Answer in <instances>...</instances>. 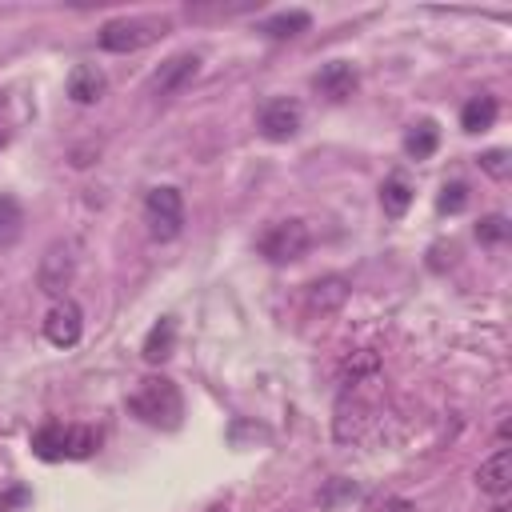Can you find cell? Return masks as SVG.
I'll return each mask as SVG.
<instances>
[{
    "mask_svg": "<svg viewBox=\"0 0 512 512\" xmlns=\"http://www.w3.org/2000/svg\"><path fill=\"white\" fill-rule=\"evenodd\" d=\"M128 412L140 416L152 428H176L184 416V396L168 376H148L140 388L128 396Z\"/></svg>",
    "mask_w": 512,
    "mask_h": 512,
    "instance_id": "6da1fadb",
    "label": "cell"
},
{
    "mask_svg": "<svg viewBox=\"0 0 512 512\" xmlns=\"http://www.w3.org/2000/svg\"><path fill=\"white\" fill-rule=\"evenodd\" d=\"M168 32L164 20H148V16H120V20H108L96 36V44L104 52H136L152 40H160Z\"/></svg>",
    "mask_w": 512,
    "mask_h": 512,
    "instance_id": "7a4b0ae2",
    "label": "cell"
},
{
    "mask_svg": "<svg viewBox=\"0 0 512 512\" xmlns=\"http://www.w3.org/2000/svg\"><path fill=\"white\" fill-rule=\"evenodd\" d=\"M144 224L152 232V240H176L180 224H184V200L176 188H152L144 196Z\"/></svg>",
    "mask_w": 512,
    "mask_h": 512,
    "instance_id": "3957f363",
    "label": "cell"
},
{
    "mask_svg": "<svg viewBox=\"0 0 512 512\" xmlns=\"http://www.w3.org/2000/svg\"><path fill=\"white\" fill-rule=\"evenodd\" d=\"M260 256H268L272 264H292V260H300L304 252H308V228H304V220H280V224H272L264 236H260Z\"/></svg>",
    "mask_w": 512,
    "mask_h": 512,
    "instance_id": "277c9868",
    "label": "cell"
},
{
    "mask_svg": "<svg viewBox=\"0 0 512 512\" xmlns=\"http://www.w3.org/2000/svg\"><path fill=\"white\" fill-rule=\"evenodd\" d=\"M72 276H76L72 244H68V240H56V244L44 252V260H40V288H44L48 296H64V288L72 284Z\"/></svg>",
    "mask_w": 512,
    "mask_h": 512,
    "instance_id": "5b68a950",
    "label": "cell"
},
{
    "mask_svg": "<svg viewBox=\"0 0 512 512\" xmlns=\"http://www.w3.org/2000/svg\"><path fill=\"white\" fill-rule=\"evenodd\" d=\"M80 332H84V316H80V304L76 300H56L52 308H48V316H44V336L56 344V348H72L76 340H80Z\"/></svg>",
    "mask_w": 512,
    "mask_h": 512,
    "instance_id": "8992f818",
    "label": "cell"
},
{
    "mask_svg": "<svg viewBox=\"0 0 512 512\" xmlns=\"http://www.w3.org/2000/svg\"><path fill=\"white\" fill-rule=\"evenodd\" d=\"M196 68H200V60L192 56V52H180V56H172V60H164L156 72H152V80H148V92L156 96V100H168V96H176L192 76H196Z\"/></svg>",
    "mask_w": 512,
    "mask_h": 512,
    "instance_id": "52a82bcc",
    "label": "cell"
},
{
    "mask_svg": "<svg viewBox=\"0 0 512 512\" xmlns=\"http://www.w3.org/2000/svg\"><path fill=\"white\" fill-rule=\"evenodd\" d=\"M260 132H264L268 140H288V136H296V132H300V104L288 100V96L268 100V104L260 108Z\"/></svg>",
    "mask_w": 512,
    "mask_h": 512,
    "instance_id": "ba28073f",
    "label": "cell"
},
{
    "mask_svg": "<svg viewBox=\"0 0 512 512\" xmlns=\"http://www.w3.org/2000/svg\"><path fill=\"white\" fill-rule=\"evenodd\" d=\"M476 484H480V492H488V496H504V492L512 488V452H508V448H496V452L480 464Z\"/></svg>",
    "mask_w": 512,
    "mask_h": 512,
    "instance_id": "9c48e42d",
    "label": "cell"
},
{
    "mask_svg": "<svg viewBox=\"0 0 512 512\" xmlns=\"http://www.w3.org/2000/svg\"><path fill=\"white\" fill-rule=\"evenodd\" d=\"M316 88H320L328 100H344V96H352V88H356V68L344 64V60H332V64H324V68L316 72Z\"/></svg>",
    "mask_w": 512,
    "mask_h": 512,
    "instance_id": "30bf717a",
    "label": "cell"
},
{
    "mask_svg": "<svg viewBox=\"0 0 512 512\" xmlns=\"http://www.w3.org/2000/svg\"><path fill=\"white\" fill-rule=\"evenodd\" d=\"M104 88H108V80H104V72L92 68V64H80V68H72V76H68V96H72L76 104H96V100L104 96Z\"/></svg>",
    "mask_w": 512,
    "mask_h": 512,
    "instance_id": "8fae6325",
    "label": "cell"
},
{
    "mask_svg": "<svg viewBox=\"0 0 512 512\" xmlns=\"http://www.w3.org/2000/svg\"><path fill=\"white\" fill-rule=\"evenodd\" d=\"M364 428H368V404L364 400H340V408H336V440H356V436H364Z\"/></svg>",
    "mask_w": 512,
    "mask_h": 512,
    "instance_id": "7c38bea8",
    "label": "cell"
},
{
    "mask_svg": "<svg viewBox=\"0 0 512 512\" xmlns=\"http://www.w3.org/2000/svg\"><path fill=\"white\" fill-rule=\"evenodd\" d=\"M64 440H68V424H60V420H48V424H40L36 432H32V452L40 456V460H64Z\"/></svg>",
    "mask_w": 512,
    "mask_h": 512,
    "instance_id": "4fadbf2b",
    "label": "cell"
},
{
    "mask_svg": "<svg viewBox=\"0 0 512 512\" xmlns=\"http://www.w3.org/2000/svg\"><path fill=\"white\" fill-rule=\"evenodd\" d=\"M172 348H176V320L164 316V320L152 324V332L144 336V360H148V364H160V360L172 356Z\"/></svg>",
    "mask_w": 512,
    "mask_h": 512,
    "instance_id": "5bb4252c",
    "label": "cell"
},
{
    "mask_svg": "<svg viewBox=\"0 0 512 512\" xmlns=\"http://www.w3.org/2000/svg\"><path fill=\"white\" fill-rule=\"evenodd\" d=\"M496 112H500L496 96H472V100L460 108V124H464V132H484V128L496 124Z\"/></svg>",
    "mask_w": 512,
    "mask_h": 512,
    "instance_id": "9a60e30c",
    "label": "cell"
},
{
    "mask_svg": "<svg viewBox=\"0 0 512 512\" xmlns=\"http://www.w3.org/2000/svg\"><path fill=\"white\" fill-rule=\"evenodd\" d=\"M344 300H348V284H344L340 276L316 280L312 292H308V308H312V312H336Z\"/></svg>",
    "mask_w": 512,
    "mask_h": 512,
    "instance_id": "2e32d148",
    "label": "cell"
},
{
    "mask_svg": "<svg viewBox=\"0 0 512 512\" xmlns=\"http://www.w3.org/2000/svg\"><path fill=\"white\" fill-rule=\"evenodd\" d=\"M380 204H384L388 216H404L408 204H412V184H408L400 172H392V176L380 184Z\"/></svg>",
    "mask_w": 512,
    "mask_h": 512,
    "instance_id": "e0dca14e",
    "label": "cell"
},
{
    "mask_svg": "<svg viewBox=\"0 0 512 512\" xmlns=\"http://www.w3.org/2000/svg\"><path fill=\"white\" fill-rule=\"evenodd\" d=\"M308 24H312V16L296 8V12H280V16L264 20V24H260V32H264V36H272V40H288V36H300Z\"/></svg>",
    "mask_w": 512,
    "mask_h": 512,
    "instance_id": "ac0fdd59",
    "label": "cell"
},
{
    "mask_svg": "<svg viewBox=\"0 0 512 512\" xmlns=\"http://www.w3.org/2000/svg\"><path fill=\"white\" fill-rule=\"evenodd\" d=\"M24 232V208L16 196H0V248L16 244Z\"/></svg>",
    "mask_w": 512,
    "mask_h": 512,
    "instance_id": "d6986e66",
    "label": "cell"
},
{
    "mask_svg": "<svg viewBox=\"0 0 512 512\" xmlns=\"http://www.w3.org/2000/svg\"><path fill=\"white\" fill-rule=\"evenodd\" d=\"M436 144H440V132H436V124H432V120L416 124V128L404 136V152H408L412 160H428V156L436 152Z\"/></svg>",
    "mask_w": 512,
    "mask_h": 512,
    "instance_id": "ffe728a7",
    "label": "cell"
},
{
    "mask_svg": "<svg viewBox=\"0 0 512 512\" xmlns=\"http://www.w3.org/2000/svg\"><path fill=\"white\" fill-rule=\"evenodd\" d=\"M96 444H100L96 428H88V424H68L64 460H84V456H92V452H96Z\"/></svg>",
    "mask_w": 512,
    "mask_h": 512,
    "instance_id": "44dd1931",
    "label": "cell"
},
{
    "mask_svg": "<svg viewBox=\"0 0 512 512\" xmlns=\"http://www.w3.org/2000/svg\"><path fill=\"white\" fill-rule=\"evenodd\" d=\"M380 368V360L372 352H352L344 364H340V384H360L364 376H372Z\"/></svg>",
    "mask_w": 512,
    "mask_h": 512,
    "instance_id": "7402d4cb",
    "label": "cell"
},
{
    "mask_svg": "<svg viewBox=\"0 0 512 512\" xmlns=\"http://www.w3.org/2000/svg\"><path fill=\"white\" fill-rule=\"evenodd\" d=\"M476 240H480V244H500V240H508V220H504V216H484V220L476 224Z\"/></svg>",
    "mask_w": 512,
    "mask_h": 512,
    "instance_id": "603a6c76",
    "label": "cell"
},
{
    "mask_svg": "<svg viewBox=\"0 0 512 512\" xmlns=\"http://www.w3.org/2000/svg\"><path fill=\"white\" fill-rule=\"evenodd\" d=\"M468 204V188L464 184H448L444 196H440V212H460Z\"/></svg>",
    "mask_w": 512,
    "mask_h": 512,
    "instance_id": "cb8c5ba5",
    "label": "cell"
},
{
    "mask_svg": "<svg viewBox=\"0 0 512 512\" xmlns=\"http://www.w3.org/2000/svg\"><path fill=\"white\" fill-rule=\"evenodd\" d=\"M480 168L492 172V176H508V152H504V148L484 152V156H480Z\"/></svg>",
    "mask_w": 512,
    "mask_h": 512,
    "instance_id": "d4e9b609",
    "label": "cell"
},
{
    "mask_svg": "<svg viewBox=\"0 0 512 512\" xmlns=\"http://www.w3.org/2000/svg\"><path fill=\"white\" fill-rule=\"evenodd\" d=\"M8 140V100L0 96V144Z\"/></svg>",
    "mask_w": 512,
    "mask_h": 512,
    "instance_id": "484cf974",
    "label": "cell"
},
{
    "mask_svg": "<svg viewBox=\"0 0 512 512\" xmlns=\"http://www.w3.org/2000/svg\"><path fill=\"white\" fill-rule=\"evenodd\" d=\"M488 512H508V508H504V504H496V508H488Z\"/></svg>",
    "mask_w": 512,
    "mask_h": 512,
    "instance_id": "4316f807",
    "label": "cell"
},
{
    "mask_svg": "<svg viewBox=\"0 0 512 512\" xmlns=\"http://www.w3.org/2000/svg\"><path fill=\"white\" fill-rule=\"evenodd\" d=\"M0 512H8V504H4V500H0Z\"/></svg>",
    "mask_w": 512,
    "mask_h": 512,
    "instance_id": "83f0119b",
    "label": "cell"
},
{
    "mask_svg": "<svg viewBox=\"0 0 512 512\" xmlns=\"http://www.w3.org/2000/svg\"><path fill=\"white\" fill-rule=\"evenodd\" d=\"M212 512H216V508H212Z\"/></svg>",
    "mask_w": 512,
    "mask_h": 512,
    "instance_id": "f1b7e54d",
    "label": "cell"
}]
</instances>
